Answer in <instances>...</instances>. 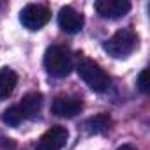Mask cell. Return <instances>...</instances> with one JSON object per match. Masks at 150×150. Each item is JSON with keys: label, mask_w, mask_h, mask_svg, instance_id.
<instances>
[{"label": "cell", "mask_w": 150, "mask_h": 150, "mask_svg": "<svg viewBox=\"0 0 150 150\" xmlns=\"http://www.w3.org/2000/svg\"><path fill=\"white\" fill-rule=\"evenodd\" d=\"M72 53L69 48L53 44L46 50L44 53V67L46 71L55 78H65L69 76V72L72 71Z\"/></svg>", "instance_id": "1"}, {"label": "cell", "mask_w": 150, "mask_h": 150, "mask_svg": "<svg viewBox=\"0 0 150 150\" xmlns=\"http://www.w3.org/2000/svg\"><path fill=\"white\" fill-rule=\"evenodd\" d=\"M78 74L94 92H106L110 88V76L97 62L87 57L78 62Z\"/></svg>", "instance_id": "2"}, {"label": "cell", "mask_w": 150, "mask_h": 150, "mask_svg": "<svg viewBox=\"0 0 150 150\" xmlns=\"http://www.w3.org/2000/svg\"><path fill=\"white\" fill-rule=\"evenodd\" d=\"M136 48H138V35L131 28H120L104 42V51L113 58H125Z\"/></svg>", "instance_id": "3"}, {"label": "cell", "mask_w": 150, "mask_h": 150, "mask_svg": "<svg viewBox=\"0 0 150 150\" xmlns=\"http://www.w3.org/2000/svg\"><path fill=\"white\" fill-rule=\"evenodd\" d=\"M51 20V13L46 6L41 4H28L21 9L20 13V21L25 28L28 30H41L44 25H48V21Z\"/></svg>", "instance_id": "4"}, {"label": "cell", "mask_w": 150, "mask_h": 150, "mask_svg": "<svg viewBox=\"0 0 150 150\" xmlns=\"http://www.w3.org/2000/svg\"><path fill=\"white\" fill-rule=\"evenodd\" d=\"M69 132L62 125L50 127L35 143V150H62L67 143Z\"/></svg>", "instance_id": "5"}, {"label": "cell", "mask_w": 150, "mask_h": 150, "mask_svg": "<svg viewBox=\"0 0 150 150\" xmlns=\"http://www.w3.org/2000/svg\"><path fill=\"white\" fill-rule=\"evenodd\" d=\"M94 7L101 18L118 20V18H124L131 11V2L129 0H97Z\"/></svg>", "instance_id": "6"}, {"label": "cell", "mask_w": 150, "mask_h": 150, "mask_svg": "<svg viewBox=\"0 0 150 150\" xmlns=\"http://www.w3.org/2000/svg\"><path fill=\"white\" fill-rule=\"evenodd\" d=\"M81 110H83V101L80 97H71V96H60L51 104V111L57 117H64V118L76 117Z\"/></svg>", "instance_id": "7"}, {"label": "cell", "mask_w": 150, "mask_h": 150, "mask_svg": "<svg viewBox=\"0 0 150 150\" xmlns=\"http://www.w3.org/2000/svg\"><path fill=\"white\" fill-rule=\"evenodd\" d=\"M83 23H85L83 14L78 13L74 7L65 6V7L60 9V13H58V27L64 32H67V34H78L83 28Z\"/></svg>", "instance_id": "8"}, {"label": "cell", "mask_w": 150, "mask_h": 150, "mask_svg": "<svg viewBox=\"0 0 150 150\" xmlns=\"http://www.w3.org/2000/svg\"><path fill=\"white\" fill-rule=\"evenodd\" d=\"M42 101H44L42 94L30 92V94H27L21 99V103L18 106H20V110H21V113H23L25 118H37V115H39V111L42 108Z\"/></svg>", "instance_id": "9"}, {"label": "cell", "mask_w": 150, "mask_h": 150, "mask_svg": "<svg viewBox=\"0 0 150 150\" xmlns=\"http://www.w3.org/2000/svg\"><path fill=\"white\" fill-rule=\"evenodd\" d=\"M18 83V74L11 67H2L0 69V99L9 97Z\"/></svg>", "instance_id": "10"}, {"label": "cell", "mask_w": 150, "mask_h": 150, "mask_svg": "<svg viewBox=\"0 0 150 150\" xmlns=\"http://www.w3.org/2000/svg\"><path fill=\"white\" fill-rule=\"evenodd\" d=\"M87 131L90 134H101V132H106L111 125V118L106 115V113H99L96 117H90L87 120Z\"/></svg>", "instance_id": "11"}, {"label": "cell", "mask_w": 150, "mask_h": 150, "mask_svg": "<svg viewBox=\"0 0 150 150\" xmlns=\"http://www.w3.org/2000/svg\"><path fill=\"white\" fill-rule=\"evenodd\" d=\"M23 113H21V110H20V106H11V108H7L6 111H4V115H2V120L7 124V125H11V127H18L21 122H23Z\"/></svg>", "instance_id": "12"}, {"label": "cell", "mask_w": 150, "mask_h": 150, "mask_svg": "<svg viewBox=\"0 0 150 150\" xmlns=\"http://www.w3.org/2000/svg\"><path fill=\"white\" fill-rule=\"evenodd\" d=\"M138 88L143 94L148 92V88H150V83H148V69H143L139 72V76H138Z\"/></svg>", "instance_id": "13"}, {"label": "cell", "mask_w": 150, "mask_h": 150, "mask_svg": "<svg viewBox=\"0 0 150 150\" xmlns=\"http://www.w3.org/2000/svg\"><path fill=\"white\" fill-rule=\"evenodd\" d=\"M117 150H138V148L132 146V145H122V146H118Z\"/></svg>", "instance_id": "14"}]
</instances>
